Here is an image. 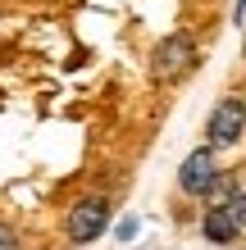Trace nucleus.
<instances>
[{"label":"nucleus","instance_id":"nucleus-1","mask_svg":"<svg viewBox=\"0 0 246 250\" xmlns=\"http://www.w3.org/2000/svg\"><path fill=\"white\" fill-rule=\"evenodd\" d=\"M196 68V41L187 32H169L160 46L151 50V78L155 82H178Z\"/></svg>","mask_w":246,"mask_h":250},{"label":"nucleus","instance_id":"nucleus-2","mask_svg":"<svg viewBox=\"0 0 246 250\" xmlns=\"http://www.w3.org/2000/svg\"><path fill=\"white\" fill-rule=\"evenodd\" d=\"M105 228H110V200H105V196H87V200H78L73 209H68V218H64V232H68V241H73V246L96 241Z\"/></svg>","mask_w":246,"mask_h":250},{"label":"nucleus","instance_id":"nucleus-3","mask_svg":"<svg viewBox=\"0 0 246 250\" xmlns=\"http://www.w3.org/2000/svg\"><path fill=\"white\" fill-rule=\"evenodd\" d=\"M219 164H214V146H201V150H192L182 159V168H178V187L187 191V196H205L210 200V191L219 187Z\"/></svg>","mask_w":246,"mask_h":250},{"label":"nucleus","instance_id":"nucleus-4","mask_svg":"<svg viewBox=\"0 0 246 250\" xmlns=\"http://www.w3.org/2000/svg\"><path fill=\"white\" fill-rule=\"evenodd\" d=\"M246 132V100L242 96H224L219 105L210 109V146L224 150V146H237Z\"/></svg>","mask_w":246,"mask_h":250},{"label":"nucleus","instance_id":"nucleus-5","mask_svg":"<svg viewBox=\"0 0 246 250\" xmlns=\"http://www.w3.org/2000/svg\"><path fill=\"white\" fill-rule=\"evenodd\" d=\"M201 232H205V241H214V246H233L242 237L237 214H233V200H228V205H210L205 218H201Z\"/></svg>","mask_w":246,"mask_h":250},{"label":"nucleus","instance_id":"nucleus-6","mask_svg":"<svg viewBox=\"0 0 246 250\" xmlns=\"http://www.w3.org/2000/svg\"><path fill=\"white\" fill-rule=\"evenodd\" d=\"M233 214H237V228L246 232V191H237V196H233Z\"/></svg>","mask_w":246,"mask_h":250},{"label":"nucleus","instance_id":"nucleus-7","mask_svg":"<svg viewBox=\"0 0 246 250\" xmlns=\"http://www.w3.org/2000/svg\"><path fill=\"white\" fill-rule=\"evenodd\" d=\"M114 237H119V241H133V237H137V218H123V223H119V232H114Z\"/></svg>","mask_w":246,"mask_h":250},{"label":"nucleus","instance_id":"nucleus-8","mask_svg":"<svg viewBox=\"0 0 246 250\" xmlns=\"http://www.w3.org/2000/svg\"><path fill=\"white\" fill-rule=\"evenodd\" d=\"M0 250H19V237H14V228L0 223Z\"/></svg>","mask_w":246,"mask_h":250}]
</instances>
